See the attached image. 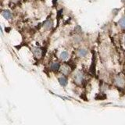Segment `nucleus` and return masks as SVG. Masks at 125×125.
Here are the masks:
<instances>
[{"label":"nucleus","mask_w":125,"mask_h":125,"mask_svg":"<svg viewBox=\"0 0 125 125\" xmlns=\"http://www.w3.org/2000/svg\"><path fill=\"white\" fill-rule=\"evenodd\" d=\"M2 16L4 17H5L6 19H10L11 17H12V15H11V13L10 11H8V10H4L2 12Z\"/></svg>","instance_id":"20e7f679"},{"label":"nucleus","mask_w":125,"mask_h":125,"mask_svg":"<svg viewBox=\"0 0 125 125\" xmlns=\"http://www.w3.org/2000/svg\"><path fill=\"white\" fill-rule=\"evenodd\" d=\"M119 24L121 27H122V28L125 29V17H124L123 18L120 19V21H119Z\"/></svg>","instance_id":"9d476101"},{"label":"nucleus","mask_w":125,"mask_h":125,"mask_svg":"<svg viewBox=\"0 0 125 125\" xmlns=\"http://www.w3.org/2000/svg\"><path fill=\"white\" fill-rule=\"evenodd\" d=\"M33 52L34 54V56L36 57H41L42 56V50L38 48H34L33 49Z\"/></svg>","instance_id":"f03ea898"},{"label":"nucleus","mask_w":125,"mask_h":125,"mask_svg":"<svg viewBox=\"0 0 125 125\" xmlns=\"http://www.w3.org/2000/svg\"><path fill=\"white\" fill-rule=\"evenodd\" d=\"M52 21H47L46 22H45V23L44 24V26H45V27L46 29H49L51 27H52Z\"/></svg>","instance_id":"9b49d317"},{"label":"nucleus","mask_w":125,"mask_h":125,"mask_svg":"<svg viewBox=\"0 0 125 125\" xmlns=\"http://www.w3.org/2000/svg\"><path fill=\"white\" fill-rule=\"evenodd\" d=\"M60 58L62 59V60H67V58H68V53H67V52H62L60 54Z\"/></svg>","instance_id":"1a4fd4ad"},{"label":"nucleus","mask_w":125,"mask_h":125,"mask_svg":"<svg viewBox=\"0 0 125 125\" xmlns=\"http://www.w3.org/2000/svg\"><path fill=\"white\" fill-rule=\"evenodd\" d=\"M87 50H85V49H80L79 51H78V56H81V57H83V56H85L86 55H87Z\"/></svg>","instance_id":"423d86ee"},{"label":"nucleus","mask_w":125,"mask_h":125,"mask_svg":"<svg viewBox=\"0 0 125 125\" xmlns=\"http://www.w3.org/2000/svg\"><path fill=\"white\" fill-rule=\"evenodd\" d=\"M59 81H60V83L62 86H65L66 84H67V80H66V78L64 77H60V79H59Z\"/></svg>","instance_id":"0eeeda50"},{"label":"nucleus","mask_w":125,"mask_h":125,"mask_svg":"<svg viewBox=\"0 0 125 125\" xmlns=\"http://www.w3.org/2000/svg\"><path fill=\"white\" fill-rule=\"evenodd\" d=\"M61 71L63 74H67L70 73V66H66V65H64L62 67L61 69Z\"/></svg>","instance_id":"7ed1b4c3"},{"label":"nucleus","mask_w":125,"mask_h":125,"mask_svg":"<svg viewBox=\"0 0 125 125\" xmlns=\"http://www.w3.org/2000/svg\"><path fill=\"white\" fill-rule=\"evenodd\" d=\"M124 44H125V36H124Z\"/></svg>","instance_id":"f8f14e48"},{"label":"nucleus","mask_w":125,"mask_h":125,"mask_svg":"<svg viewBox=\"0 0 125 125\" xmlns=\"http://www.w3.org/2000/svg\"><path fill=\"white\" fill-rule=\"evenodd\" d=\"M51 68H52V70H58L59 69H60V63L59 62H53V63L52 64V66H51Z\"/></svg>","instance_id":"6e6552de"},{"label":"nucleus","mask_w":125,"mask_h":125,"mask_svg":"<svg viewBox=\"0 0 125 125\" xmlns=\"http://www.w3.org/2000/svg\"><path fill=\"white\" fill-rule=\"evenodd\" d=\"M82 79H83V77H82V74L78 73L76 75L75 78H74V81H76V83H81L82 81Z\"/></svg>","instance_id":"39448f33"},{"label":"nucleus","mask_w":125,"mask_h":125,"mask_svg":"<svg viewBox=\"0 0 125 125\" xmlns=\"http://www.w3.org/2000/svg\"><path fill=\"white\" fill-rule=\"evenodd\" d=\"M115 83L118 87H123L125 84V78L123 75H118L115 79Z\"/></svg>","instance_id":"f257e3e1"}]
</instances>
